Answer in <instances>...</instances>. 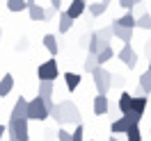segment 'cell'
Listing matches in <instances>:
<instances>
[{
  "label": "cell",
  "mask_w": 151,
  "mask_h": 141,
  "mask_svg": "<svg viewBox=\"0 0 151 141\" xmlns=\"http://www.w3.org/2000/svg\"><path fill=\"white\" fill-rule=\"evenodd\" d=\"M50 116L55 118L60 125H80V109L73 100H62L55 105V109L50 112Z\"/></svg>",
  "instance_id": "1"
},
{
  "label": "cell",
  "mask_w": 151,
  "mask_h": 141,
  "mask_svg": "<svg viewBox=\"0 0 151 141\" xmlns=\"http://www.w3.org/2000/svg\"><path fill=\"white\" fill-rule=\"evenodd\" d=\"M112 25H108V28H101V30H94L92 34H89V41H87V50H89V55H99V52H103L105 48H110V41H112Z\"/></svg>",
  "instance_id": "2"
},
{
  "label": "cell",
  "mask_w": 151,
  "mask_h": 141,
  "mask_svg": "<svg viewBox=\"0 0 151 141\" xmlns=\"http://www.w3.org/2000/svg\"><path fill=\"white\" fill-rule=\"evenodd\" d=\"M7 137H9V141H30L28 118H9Z\"/></svg>",
  "instance_id": "3"
},
{
  "label": "cell",
  "mask_w": 151,
  "mask_h": 141,
  "mask_svg": "<svg viewBox=\"0 0 151 141\" xmlns=\"http://www.w3.org/2000/svg\"><path fill=\"white\" fill-rule=\"evenodd\" d=\"M112 73H108L103 66H99L94 73H92V80H94V86L96 91H99V96H108V91L112 89Z\"/></svg>",
  "instance_id": "4"
},
{
  "label": "cell",
  "mask_w": 151,
  "mask_h": 141,
  "mask_svg": "<svg viewBox=\"0 0 151 141\" xmlns=\"http://www.w3.org/2000/svg\"><path fill=\"white\" fill-rule=\"evenodd\" d=\"M50 112H48L46 103H44V98H32L28 100V121H46Z\"/></svg>",
  "instance_id": "5"
},
{
  "label": "cell",
  "mask_w": 151,
  "mask_h": 141,
  "mask_svg": "<svg viewBox=\"0 0 151 141\" xmlns=\"http://www.w3.org/2000/svg\"><path fill=\"white\" fill-rule=\"evenodd\" d=\"M37 77L39 82H55L60 77V68H57V59H46L44 64L37 66Z\"/></svg>",
  "instance_id": "6"
},
{
  "label": "cell",
  "mask_w": 151,
  "mask_h": 141,
  "mask_svg": "<svg viewBox=\"0 0 151 141\" xmlns=\"http://www.w3.org/2000/svg\"><path fill=\"white\" fill-rule=\"evenodd\" d=\"M117 57L122 59V64L126 66V68H135L137 66V52L133 50V46L128 43V46H124L119 52H117Z\"/></svg>",
  "instance_id": "7"
},
{
  "label": "cell",
  "mask_w": 151,
  "mask_h": 141,
  "mask_svg": "<svg viewBox=\"0 0 151 141\" xmlns=\"http://www.w3.org/2000/svg\"><path fill=\"white\" fill-rule=\"evenodd\" d=\"M87 5H89V2H85V0H71V2H69V7H66V16H69L71 21L80 18V16H83V11L87 9Z\"/></svg>",
  "instance_id": "8"
},
{
  "label": "cell",
  "mask_w": 151,
  "mask_h": 141,
  "mask_svg": "<svg viewBox=\"0 0 151 141\" xmlns=\"http://www.w3.org/2000/svg\"><path fill=\"white\" fill-rule=\"evenodd\" d=\"M117 109L122 112V116L131 114V109H133V94H128V91H122L119 100H117Z\"/></svg>",
  "instance_id": "9"
},
{
  "label": "cell",
  "mask_w": 151,
  "mask_h": 141,
  "mask_svg": "<svg viewBox=\"0 0 151 141\" xmlns=\"http://www.w3.org/2000/svg\"><path fill=\"white\" fill-rule=\"evenodd\" d=\"M28 14L32 21H46V9L35 0H28Z\"/></svg>",
  "instance_id": "10"
},
{
  "label": "cell",
  "mask_w": 151,
  "mask_h": 141,
  "mask_svg": "<svg viewBox=\"0 0 151 141\" xmlns=\"http://www.w3.org/2000/svg\"><path fill=\"white\" fill-rule=\"evenodd\" d=\"M9 118H28V100H25L23 96L14 103V109H12Z\"/></svg>",
  "instance_id": "11"
},
{
  "label": "cell",
  "mask_w": 151,
  "mask_h": 141,
  "mask_svg": "<svg viewBox=\"0 0 151 141\" xmlns=\"http://www.w3.org/2000/svg\"><path fill=\"white\" fill-rule=\"evenodd\" d=\"M114 25H119V28H124V30H135L137 28V16H133V11H126L122 18L114 21Z\"/></svg>",
  "instance_id": "12"
},
{
  "label": "cell",
  "mask_w": 151,
  "mask_h": 141,
  "mask_svg": "<svg viewBox=\"0 0 151 141\" xmlns=\"http://www.w3.org/2000/svg\"><path fill=\"white\" fill-rule=\"evenodd\" d=\"M128 128H131V121L126 118V116H122V118H117V121L110 123V132H112V137H117V134H126L128 132Z\"/></svg>",
  "instance_id": "13"
},
{
  "label": "cell",
  "mask_w": 151,
  "mask_h": 141,
  "mask_svg": "<svg viewBox=\"0 0 151 141\" xmlns=\"http://www.w3.org/2000/svg\"><path fill=\"white\" fill-rule=\"evenodd\" d=\"M110 109V103H108V96H96L94 98V116H103Z\"/></svg>",
  "instance_id": "14"
},
{
  "label": "cell",
  "mask_w": 151,
  "mask_h": 141,
  "mask_svg": "<svg viewBox=\"0 0 151 141\" xmlns=\"http://www.w3.org/2000/svg\"><path fill=\"white\" fill-rule=\"evenodd\" d=\"M108 7H110V2H108V0H99V2H89V5H87V11H89V14L96 18V16L105 14V11H108Z\"/></svg>",
  "instance_id": "15"
},
{
  "label": "cell",
  "mask_w": 151,
  "mask_h": 141,
  "mask_svg": "<svg viewBox=\"0 0 151 141\" xmlns=\"http://www.w3.org/2000/svg\"><path fill=\"white\" fill-rule=\"evenodd\" d=\"M12 89H14V75H12V73H5L2 80H0V98L9 96Z\"/></svg>",
  "instance_id": "16"
},
{
  "label": "cell",
  "mask_w": 151,
  "mask_h": 141,
  "mask_svg": "<svg viewBox=\"0 0 151 141\" xmlns=\"http://www.w3.org/2000/svg\"><path fill=\"white\" fill-rule=\"evenodd\" d=\"M112 34L119 39V41H124V46H128L133 41V30H124V28H119V25H114V23H112Z\"/></svg>",
  "instance_id": "17"
},
{
  "label": "cell",
  "mask_w": 151,
  "mask_h": 141,
  "mask_svg": "<svg viewBox=\"0 0 151 141\" xmlns=\"http://www.w3.org/2000/svg\"><path fill=\"white\" fill-rule=\"evenodd\" d=\"M147 105H149V98L147 96H133V114H137V116H144V109H147Z\"/></svg>",
  "instance_id": "18"
},
{
  "label": "cell",
  "mask_w": 151,
  "mask_h": 141,
  "mask_svg": "<svg viewBox=\"0 0 151 141\" xmlns=\"http://www.w3.org/2000/svg\"><path fill=\"white\" fill-rule=\"evenodd\" d=\"M44 46H46V50H48L53 57H57L60 46H57V37H55V34H46V37H44Z\"/></svg>",
  "instance_id": "19"
},
{
  "label": "cell",
  "mask_w": 151,
  "mask_h": 141,
  "mask_svg": "<svg viewBox=\"0 0 151 141\" xmlns=\"http://www.w3.org/2000/svg\"><path fill=\"white\" fill-rule=\"evenodd\" d=\"M62 77H64L66 89H69V91H76V89L80 86V75H78V73H64Z\"/></svg>",
  "instance_id": "20"
},
{
  "label": "cell",
  "mask_w": 151,
  "mask_h": 141,
  "mask_svg": "<svg viewBox=\"0 0 151 141\" xmlns=\"http://www.w3.org/2000/svg\"><path fill=\"white\" fill-rule=\"evenodd\" d=\"M140 89H142V94L147 96V98L151 96V73L149 71H144L140 75Z\"/></svg>",
  "instance_id": "21"
},
{
  "label": "cell",
  "mask_w": 151,
  "mask_h": 141,
  "mask_svg": "<svg viewBox=\"0 0 151 141\" xmlns=\"http://www.w3.org/2000/svg\"><path fill=\"white\" fill-rule=\"evenodd\" d=\"M53 89H55V82H39V98H44V100H50V96H53Z\"/></svg>",
  "instance_id": "22"
},
{
  "label": "cell",
  "mask_w": 151,
  "mask_h": 141,
  "mask_svg": "<svg viewBox=\"0 0 151 141\" xmlns=\"http://www.w3.org/2000/svg\"><path fill=\"white\" fill-rule=\"evenodd\" d=\"M71 25H73V21L66 16V11H60V25H57L60 34H66V32L71 30Z\"/></svg>",
  "instance_id": "23"
},
{
  "label": "cell",
  "mask_w": 151,
  "mask_h": 141,
  "mask_svg": "<svg viewBox=\"0 0 151 141\" xmlns=\"http://www.w3.org/2000/svg\"><path fill=\"white\" fill-rule=\"evenodd\" d=\"M5 5H7V9H9V11H23V9H28V0H7Z\"/></svg>",
  "instance_id": "24"
},
{
  "label": "cell",
  "mask_w": 151,
  "mask_h": 141,
  "mask_svg": "<svg viewBox=\"0 0 151 141\" xmlns=\"http://www.w3.org/2000/svg\"><path fill=\"white\" fill-rule=\"evenodd\" d=\"M114 55H117V52L112 50V46H110V48H105L103 52H99V55H96V57H99V66H103L105 62H110V59H112Z\"/></svg>",
  "instance_id": "25"
},
{
  "label": "cell",
  "mask_w": 151,
  "mask_h": 141,
  "mask_svg": "<svg viewBox=\"0 0 151 141\" xmlns=\"http://www.w3.org/2000/svg\"><path fill=\"white\" fill-rule=\"evenodd\" d=\"M96 68H99V57H96V55H87V59H85V71H87V73H94Z\"/></svg>",
  "instance_id": "26"
},
{
  "label": "cell",
  "mask_w": 151,
  "mask_h": 141,
  "mask_svg": "<svg viewBox=\"0 0 151 141\" xmlns=\"http://www.w3.org/2000/svg\"><path fill=\"white\" fill-rule=\"evenodd\" d=\"M128 141H142V132H140V125H131L128 132H126Z\"/></svg>",
  "instance_id": "27"
},
{
  "label": "cell",
  "mask_w": 151,
  "mask_h": 141,
  "mask_svg": "<svg viewBox=\"0 0 151 141\" xmlns=\"http://www.w3.org/2000/svg\"><path fill=\"white\" fill-rule=\"evenodd\" d=\"M137 28H140V30H151V14H142V16H137Z\"/></svg>",
  "instance_id": "28"
},
{
  "label": "cell",
  "mask_w": 151,
  "mask_h": 141,
  "mask_svg": "<svg viewBox=\"0 0 151 141\" xmlns=\"http://www.w3.org/2000/svg\"><path fill=\"white\" fill-rule=\"evenodd\" d=\"M71 141H85V128H83V123L76 125V130L71 132Z\"/></svg>",
  "instance_id": "29"
},
{
  "label": "cell",
  "mask_w": 151,
  "mask_h": 141,
  "mask_svg": "<svg viewBox=\"0 0 151 141\" xmlns=\"http://www.w3.org/2000/svg\"><path fill=\"white\" fill-rule=\"evenodd\" d=\"M117 5H119L122 9H126V11H133V7H137L140 2H137V0H119Z\"/></svg>",
  "instance_id": "30"
},
{
  "label": "cell",
  "mask_w": 151,
  "mask_h": 141,
  "mask_svg": "<svg viewBox=\"0 0 151 141\" xmlns=\"http://www.w3.org/2000/svg\"><path fill=\"white\" fill-rule=\"evenodd\" d=\"M57 141H71V132H66V130H57Z\"/></svg>",
  "instance_id": "31"
},
{
  "label": "cell",
  "mask_w": 151,
  "mask_h": 141,
  "mask_svg": "<svg viewBox=\"0 0 151 141\" xmlns=\"http://www.w3.org/2000/svg\"><path fill=\"white\" fill-rule=\"evenodd\" d=\"M55 14H57V9H53V7H48V9H46V21H50L53 16H55Z\"/></svg>",
  "instance_id": "32"
},
{
  "label": "cell",
  "mask_w": 151,
  "mask_h": 141,
  "mask_svg": "<svg viewBox=\"0 0 151 141\" xmlns=\"http://www.w3.org/2000/svg\"><path fill=\"white\" fill-rule=\"evenodd\" d=\"M144 52H147V55H149V59H151V41H147V43H144Z\"/></svg>",
  "instance_id": "33"
},
{
  "label": "cell",
  "mask_w": 151,
  "mask_h": 141,
  "mask_svg": "<svg viewBox=\"0 0 151 141\" xmlns=\"http://www.w3.org/2000/svg\"><path fill=\"white\" fill-rule=\"evenodd\" d=\"M60 5H62L60 0H53V2H50V7H53V9H57V11H60Z\"/></svg>",
  "instance_id": "34"
},
{
  "label": "cell",
  "mask_w": 151,
  "mask_h": 141,
  "mask_svg": "<svg viewBox=\"0 0 151 141\" xmlns=\"http://www.w3.org/2000/svg\"><path fill=\"white\" fill-rule=\"evenodd\" d=\"M5 132H7V128H5V125H0V139H2V134H5Z\"/></svg>",
  "instance_id": "35"
},
{
  "label": "cell",
  "mask_w": 151,
  "mask_h": 141,
  "mask_svg": "<svg viewBox=\"0 0 151 141\" xmlns=\"http://www.w3.org/2000/svg\"><path fill=\"white\" fill-rule=\"evenodd\" d=\"M108 141H122V139H117V137H110V139H108Z\"/></svg>",
  "instance_id": "36"
},
{
  "label": "cell",
  "mask_w": 151,
  "mask_h": 141,
  "mask_svg": "<svg viewBox=\"0 0 151 141\" xmlns=\"http://www.w3.org/2000/svg\"><path fill=\"white\" fill-rule=\"evenodd\" d=\"M147 71H149V73H151V59H149V68H147Z\"/></svg>",
  "instance_id": "37"
},
{
  "label": "cell",
  "mask_w": 151,
  "mask_h": 141,
  "mask_svg": "<svg viewBox=\"0 0 151 141\" xmlns=\"http://www.w3.org/2000/svg\"><path fill=\"white\" fill-rule=\"evenodd\" d=\"M0 41H2V30H0Z\"/></svg>",
  "instance_id": "38"
}]
</instances>
